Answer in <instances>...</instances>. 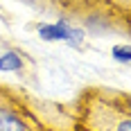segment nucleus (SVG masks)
<instances>
[{
	"label": "nucleus",
	"mask_w": 131,
	"mask_h": 131,
	"mask_svg": "<svg viewBox=\"0 0 131 131\" xmlns=\"http://www.w3.org/2000/svg\"><path fill=\"white\" fill-rule=\"evenodd\" d=\"M68 106L0 81V131H68Z\"/></svg>",
	"instance_id": "obj_1"
},
{
	"label": "nucleus",
	"mask_w": 131,
	"mask_h": 131,
	"mask_svg": "<svg viewBox=\"0 0 131 131\" xmlns=\"http://www.w3.org/2000/svg\"><path fill=\"white\" fill-rule=\"evenodd\" d=\"M113 57H115L118 61H122V63H127V61L131 59L129 45H115V48H113Z\"/></svg>",
	"instance_id": "obj_7"
},
{
	"label": "nucleus",
	"mask_w": 131,
	"mask_h": 131,
	"mask_svg": "<svg viewBox=\"0 0 131 131\" xmlns=\"http://www.w3.org/2000/svg\"><path fill=\"white\" fill-rule=\"evenodd\" d=\"M32 7H39L45 12L61 14L63 18H72L86 25H106L111 29H122L113 14L106 9L104 0H23ZM124 32V29H122Z\"/></svg>",
	"instance_id": "obj_3"
},
{
	"label": "nucleus",
	"mask_w": 131,
	"mask_h": 131,
	"mask_svg": "<svg viewBox=\"0 0 131 131\" xmlns=\"http://www.w3.org/2000/svg\"><path fill=\"white\" fill-rule=\"evenodd\" d=\"M41 39L45 41H70V43H79L84 39V32L79 27H72L68 20H59V23H52V25H43L39 27Z\"/></svg>",
	"instance_id": "obj_4"
},
{
	"label": "nucleus",
	"mask_w": 131,
	"mask_h": 131,
	"mask_svg": "<svg viewBox=\"0 0 131 131\" xmlns=\"http://www.w3.org/2000/svg\"><path fill=\"white\" fill-rule=\"evenodd\" d=\"M106 9L113 14V18L120 23V27L124 32H129L131 23V0H104Z\"/></svg>",
	"instance_id": "obj_5"
},
{
	"label": "nucleus",
	"mask_w": 131,
	"mask_h": 131,
	"mask_svg": "<svg viewBox=\"0 0 131 131\" xmlns=\"http://www.w3.org/2000/svg\"><path fill=\"white\" fill-rule=\"evenodd\" d=\"M23 66H25V59L16 52V50H9V52H5L2 57H0V70H2V72L23 70Z\"/></svg>",
	"instance_id": "obj_6"
},
{
	"label": "nucleus",
	"mask_w": 131,
	"mask_h": 131,
	"mask_svg": "<svg viewBox=\"0 0 131 131\" xmlns=\"http://www.w3.org/2000/svg\"><path fill=\"white\" fill-rule=\"evenodd\" d=\"M75 131H131V95L108 86H88L68 106Z\"/></svg>",
	"instance_id": "obj_2"
},
{
	"label": "nucleus",
	"mask_w": 131,
	"mask_h": 131,
	"mask_svg": "<svg viewBox=\"0 0 131 131\" xmlns=\"http://www.w3.org/2000/svg\"><path fill=\"white\" fill-rule=\"evenodd\" d=\"M68 131H75V129H68Z\"/></svg>",
	"instance_id": "obj_8"
}]
</instances>
